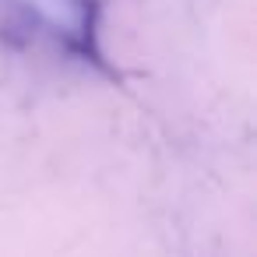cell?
I'll return each mask as SVG.
<instances>
[{"mask_svg": "<svg viewBox=\"0 0 257 257\" xmlns=\"http://www.w3.org/2000/svg\"><path fill=\"white\" fill-rule=\"evenodd\" d=\"M0 29L11 43L113 74L102 53V0H0Z\"/></svg>", "mask_w": 257, "mask_h": 257, "instance_id": "1", "label": "cell"}]
</instances>
